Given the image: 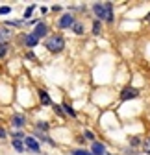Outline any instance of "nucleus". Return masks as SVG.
Wrapping results in <instances>:
<instances>
[{
    "label": "nucleus",
    "mask_w": 150,
    "mask_h": 155,
    "mask_svg": "<svg viewBox=\"0 0 150 155\" xmlns=\"http://www.w3.org/2000/svg\"><path fill=\"white\" fill-rule=\"evenodd\" d=\"M93 9H95L97 17H100V18H106V21H111V18H113V6H111V2L95 4Z\"/></svg>",
    "instance_id": "nucleus-1"
},
{
    "label": "nucleus",
    "mask_w": 150,
    "mask_h": 155,
    "mask_svg": "<svg viewBox=\"0 0 150 155\" xmlns=\"http://www.w3.org/2000/svg\"><path fill=\"white\" fill-rule=\"evenodd\" d=\"M45 46H46L50 52H61V50L65 48V41H63L61 35H52L48 41H46Z\"/></svg>",
    "instance_id": "nucleus-2"
},
{
    "label": "nucleus",
    "mask_w": 150,
    "mask_h": 155,
    "mask_svg": "<svg viewBox=\"0 0 150 155\" xmlns=\"http://www.w3.org/2000/svg\"><path fill=\"white\" fill-rule=\"evenodd\" d=\"M24 144H26V148H28L32 153H39V150H41V146L37 144V140H35L33 137H26V139H24Z\"/></svg>",
    "instance_id": "nucleus-3"
},
{
    "label": "nucleus",
    "mask_w": 150,
    "mask_h": 155,
    "mask_svg": "<svg viewBox=\"0 0 150 155\" xmlns=\"http://www.w3.org/2000/svg\"><path fill=\"white\" fill-rule=\"evenodd\" d=\"M76 22H74V17L70 15V13H67V15H63L61 18H60V26L61 28H70V26H74Z\"/></svg>",
    "instance_id": "nucleus-4"
},
{
    "label": "nucleus",
    "mask_w": 150,
    "mask_h": 155,
    "mask_svg": "<svg viewBox=\"0 0 150 155\" xmlns=\"http://www.w3.org/2000/svg\"><path fill=\"white\" fill-rule=\"evenodd\" d=\"M93 155H106V146L100 142H93Z\"/></svg>",
    "instance_id": "nucleus-5"
},
{
    "label": "nucleus",
    "mask_w": 150,
    "mask_h": 155,
    "mask_svg": "<svg viewBox=\"0 0 150 155\" xmlns=\"http://www.w3.org/2000/svg\"><path fill=\"white\" fill-rule=\"evenodd\" d=\"M46 30H48V28H46V24H43V22H41V24H37V28H35L33 35H35L37 39H39V37H45V35H46Z\"/></svg>",
    "instance_id": "nucleus-6"
},
{
    "label": "nucleus",
    "mask_w": 150,
    "mask_h": 155,
    "mask_svg": "<svg viewBox=\"0 0 150 155\" xmlns=\"http://www.w3.org/2000/svg\"><path fill=\"white\" fill-rule=\"evenodd\" d=\"M135 96H137V91L135 89H124L122 94H121V98L122 100H128V98H135Z\"/></svg>",
    "instance_id": "nucleus-7"
},
{
    "label": "nucleus",
    "mask_w": 150,
    "mask_h": 155,
    "mask_svg": "<svg viewBox=\"0 0 150 155\" xmlns=\"http://www.w3.org/2000/svg\"><path fill=\"white\" fill-rule=\"evenodd\" d=\"M24 43H26V46H35L37 43H39V39H37L33 33H28V35L24 37Z\"/></svg>",
    "instance_id": "nucleus-8"
},
{
    "label": "nucleus",
    "mask_w": 150,
    "mask_h": 155,
    "mask_svg": "<svg viewBox=\"0 0 150 155\" xmlns=\"http://www.w3.org/2000/svg\"><path fill=\"white\" fill-rule=\"evenodd\" d=\"M11 122H13L15 127H22V126H24V116H22V114H15Z\"/></svg>",
    "instance_id": "nucleus-9"
},
{
    "label": "nucleus",
    "mask_w": 150,
    "mask_h": 155,
    "mask_svg": "<svg viewBox=\"0 0 150 155\" xmlns=\"http://www.w3.org/2000/svg\"><path fill=\"white\" fill-rule=\"evenodd\" d=\"M11 37V33H8L6 30H0V45H6V41Z\"/></svg>",
    "instance_id": "nucleus-10"
},
{
    "label": "nucleus",
    "mask_w": 150,
    "mask_h": 155,
    "mask_svg": "<svg viewBox=\"0 0 150 155\" xmlns=\"http://www.w3.org/2000/svg\"><path fill=\"white\" fill-rule=\"evenodd\" d=\"M39 98H41V104H45V105H48V104H50V96H48L45 91H41V92H39Z\"/></svg>",
    "instance_id": "nucleus-11"
},
{
    "label": "nucleus",
    "mask_w": 150,
    "mask_h": 155,
    "mask_svg": "<svg viewBox=\"0 0 150 155\" xmlns=\"http://www.w3.org/2000/svg\"><path fill=\"white\" fill-rule=\"evenodd\" d=\"M13 148H15L19 153H22V151H24V146H22V142H21V140H13Z\"/></svg>",
    "instance_id": "nucleus-12"
},
{
    "label": "nucleus",
    "mask_w": 150,
    "mask_h": 155,
    "mask_svg": "<svg viewBox=\"0 0 150 155\" xmlns=\"http://www.w3.org/2000/svg\"><path fill=\"white\" fill-rule=\"evenodd\" d=\"M72 30H74V33H78V35H82V33H84V26H82V24H78V22L72 26Z\"/></svg>",
    "instance_id": "nucleus-13"
},
{
    "label": "nucleus",
    "mask_w": 150,
    "mask_h": 155,
    "mask_svg": "<svg viewBox=\"0 0 150 155\" xmlns=\"http://www.w3.org/2000/svg\"><path fill=\"white\" fill-rule=\"evenodd\" d=\"M100 21H97L95 24H93V33H95V35H100Z\"/></svg>",
    "instance_id": "nucleus-14"
},
{
    "label": "nucleus",
    "mask_w": 150,
    "mask_h": 155,
    "mask_svg": "<svg viewBox=\"0 0 150 155\" xmlns=\"http://www.w3.org/2000/svg\"><path fill=\"white\" fill-rule=\"evenodd\" d=\"M72 155H93L91 151H85V150H74Z\"/></svg>",
    "instance_id": "nucleus-15"
},
{
    "label": "nucleus",
    "mask_w": 150,
    "mask_h": 155,
    "mask_svg": "<svg viewBox=\"0 0 150 155\" xmlns=\"http://www.w3.org/2000/svg\"><path fill=\"white\" fill-rule=\"evenodd\" d=\"M11 11V8L9 6H4V8H0V15H6V13H9Z\"/></svg>",
    "instance_id": "nucleus-16"
},
{
    "label": "nucleus",
    "mask_w": 150,
    "mask_h": 155,
    "mask_svg": "<svg viewBox=\"0 0 150 155\" xmlns=\"http://www.w3.org/2000/svg\"><path fill=\"white\" fill-rule=\"evenodd\" d=\"M143 146H145V151H146V153H150V139H146Z\"/></svg>",
    "instance_id": "nucleus-17"
},
{
    "label": "nucleus",
    "mask_w": 150,
    "mask_h": 155,
    "mask_svg": "<svg viewBox=\"0 0 150 155\" xmlns=\"http://www.w3.org/2000/svg\"><path fill=\"white\" fill-rule=\"evenodd\" d=\"M6 52H8V46H6V45H0V57H2Z\"/></svg>",
    "instance_id": "nucleus-18"
},
{
    "label": "nucleus",
    "mask_w": 150,
    "mask_h": 155,
    "mask_svg": "<svg viewBox=\"0 0 150 155\" xmlns=\"http://www.w3.org/2000/svg\"><path fill=\"white\" fill-rule=\"evenodd\" d=\"M63 107H65V111H67V113H69L70 116H74V114H76V113H74V109H70L69 105H63Z\"/></svg>",
    "instance_id": "nucleus-19"
},
{
    "label": "nucleus",
    "mask_w": 150,
    "mask_h": 155,
    "mask_svg": "<svg viewBox=\"0 0 150 155\" xmlns=\"http://www.w3.org/2000/svg\"><path fill=\"white\" fill-rule=\"evenodd\" d=\"M32 11H33V6H30V8L24 11V18H26V17H30V15H32Z\"/></svg>",
    "instance_id": "nucleus-20"
},
{
    "label": "nucleus",
    "mask_w": 150,
    "mask_h": 155,
    "mask_svg": "<svg viewBox=\"0 0 150 155\" xmlns=\"http://www.w3.org/2000/svg\"><path fill=\"white\" fill-rule=\"evenodd\" d=\"M85 139H89V140H93L95 137H93V133L91 131H85Z\"/></svg>",
    "instance_id": "nucleus-21"
},
{
    "label": "nucleus",
    "mask_w": 150,
    "mask_h": 155,
    "mask_svg": "<svg viewBox=\"0 0 150 155\" xmlns=\"http://www.w3.org/2000/svg\"><path fill=\"white\" fill-rule=\"evenodd\" d=\"M37 126H39V127H41V129H48V126H46V124H45V122H39V124H37Z\"/></svg>",
    "instance_id": "nucleus-22"
},
{
    "label": "nucleus",
    "mask_w": 150,
    "mask_h": 155,
    "mask_svg": "<svg viewBox=\"0 0 150 155\" xmlns=\"http://www.w3.org/2000/svg\"><path fill=\"white\" fill-rule=\"evenodd\" d=\"M0 139H6V131L2 127H0Z\"/></svg>",
    "instance_id": "nucleus-23"
}]
</instances>
